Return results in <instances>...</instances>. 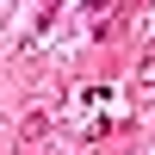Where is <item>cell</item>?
<instances>
[{"label": "cell", "mask_w": 155, "mask_h": 155, "mask_svg": "<svg viewBox=\"0 0 155 155\" xmlns=\"http://www.w3.org/2000/svg\"><path fill=\"white\" fill-rule=\"evenodd\" d=\"M137 87H143V93L155 87V50H149V62H143V74H137Z\"/></svg>", "instance_id": "1"}]
</instances>
